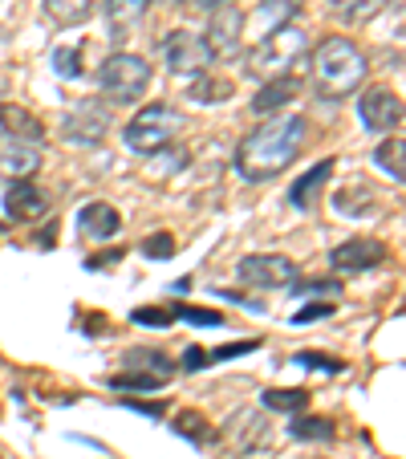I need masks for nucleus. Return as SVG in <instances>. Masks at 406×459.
Returning <instances> with one entry per match:
<instances>
[{
  "mask_svg": "<svg viewBox=\"0 0 406 459\" xmlns=\"http://www.w3.org/2000/svg\"><path fill=\"white\" fill-rule=\"evenodd\" d=\"M309 143V122L301 114L289 118H272L264 126H256L252 134H244V143L236 147V171L244 183H268L277 179L285 167L297 163V155Z\"/></svg>",
  "mask_w": 406,
  "mask_h": 459,
  "instance_id": "f257e3e1",
  "label": "nucleus"
},
{
  "mask_svg": "<svg viewBox=\"0 0 406 459\" xmlns=\"http://www.w3.org/2000/svg\"><path fill=\"white\" fill-rule=\"evenodd\" d=\"M366 74H370L366 53L346 37H325L313 49V90L321 102H346L350 94H358Z\"/></svg>",
  "mask_w": 406,
  "mask_h": 459,
  "instance_id": "f03ea898",
  "label": "nucleus"
},
{
  "mask_svg": "<svg viewBox=\"0 0 406 459\" xmlns=\"http://www.w3.org/2000/svg\"><path fill=\"white\" fill-rule=\"evenodd\" d=\"M305 57H309V33L297 25H281V29H268L256 49L248 53V74L264 82L293 78V70Z\"/></svg>",
  "mask_w": 406,
  "mask_h": 459,
  "instance_id": "7ed1b4c3",
  "label": "nucleus"
},
{
  "mask_svg": "<svg viewBox=\"0 0 406 459\" xmlns=\"http://www.w3.org/2000/svg\"><path fill=\"white\" fill-rule=\"evenodd\" d=\"M179 130H183V114L175 110L171 102H147L134 118L126 122L122 143H126V151L151 159V155H159V151L171 147Z\"/></svg>",
  "mask_w": 406,
  "mask_h": 459,
  "instance_id": "20e7f679",
  "label": "nucleus"
},
{
  "mask_svg": "<svg viewBox=\"0 0 406 459\" xmlns=\"http://www.w3.org/2000/svg\"><path fill=\"white\" fill-rule=\"evenodd\" d=\"M98 90H102L106 106H130L139 102L143 94L151 90V65L147 57H139V53H110V57L98 65Z\"/></svg>",
  "mask_w": 406,
  "mask_h": 459,
  "instance_id": "39448f33",
  "label": "nucleus"
},
{
  "mask_svg": "<svg viewBox=\"0 0 406 459\" xmlns=\"http://www.w3.org/2000/svg\"><path fill=\"white\" fill-rule=\"evenodd\" d=\"M159 53H163V65L179 78H199V74H208L212 65V53L203 45L199 33H187V29H175L159 41Z\"/></svg>",
  "mask_w": 406,
  "mask_h": 459,
  "instance_id": "423d86ee",
  "label": "nucleus"
},
{
  "mask_svg": "<svg viewBox=\"0 0 406 459\" xmlns=\"http://www.w3.org/2000/svg\"><path fill=\"white\" fill-rule=\"evenodd\" d=\"M110 130V106L98 102V98H78L70 106V114L61 118V134L65 143H78V147H94V143L106 139Z\"/></svg>",
  "mask_w": 406,
  "mask_h": 459,
  "instance_id": "0eeeda50",
  "label": "nucleus"
},
{
  "mask_svg": "<svg viewBox=\"0 0 406 459\" xmlns=\"http://www.w3.org/2000/svg\"><path fill=\"white\" fill-rule=\"evenodd\" d=\"M244 285L252 289H285V285H297V264L281 252H252L236 264Z\"/></svg>",
  "mask_w": 406,
  "mask_h": 459,
  "instance_id": "6e6552de",
  "label": "nucleus"
},
{
  "mask_svg": "<svg viewBox=\"0 0 406 459\" xmlns=\"http://www.w3.org/2000/svg\"><path fill=\"white\" fill-rule=\"evenodd\" d=\"M386 244L374 240V236H354V240L337 244L333 252H329V269L341 273V277H350V273H370L378 269V264H386Z\"/></svg>",
  "mask_w": 406,
  "mask_h": 459,
  "instance_id": "1a4fd4ad",
  "label": "nucleus"
},
{
  "mask_svg": "<svg viewBox=\"0 0 406 459\" xmlns=\"http://www.w3.org/2000/svg\"><path fill=\"white\" fill-rule=\"evenodd\" d=\"M203 45H208L212 61L236 57V53L244 49V13L236 9V4H228V9H216V13H212L208 33H203Z\"/></svg>",
  "mask_w": 406,
  "mask_h": 459,
  "instance_id": "9d476101",
  "label": "nucleus"
},
{
  "mask_svg": "<svg viewBox=\"0 0 406 459\" xmlns=\"http://www.w3.org/2000/svg\"><path fill=\"white\" fill-rule=\"evenodd\" d=\"M358 118H362L370 130L390 134V130H398V122H402V98H398L390 86L366 90V94L358 98Z\"/></svg>",
  "mask_w": 406,
  "mask_h": 459,
  "instance_id": "9b49d317",
  "label": "nucleus"
},
{
  "mask_svg": "<svg viewBox=\"0 0 406 459\" xmlns=\"http://www.w3.org/2000/svg\"><path fill=\"white\" fill-rule=\"evenodd\" d=\"M45 212H49V195H45L33 179L13 183V187L4 191V216L17 220V224H33V220H41Z\"/></svg>",
  "mask_w": 406,
  "mask_h": 459,
  "instance_id": "f8f14e48",
  "label": "nucleus"
},
{
  "mask_svg": "<svg viewBox=\"0 0 406 459\" xmlns=\"http://www.w3.org/2000/svg\"><path fill=\"white\" fill-rule=\"evenodd\" d=\"M41 167V147H29V143L17 139H0V179H13V183H25L37 175Z\"/></svg>",
  "mask_w": 406,
  "mask_h": 459,
  "instance_id": "ddd939ff",
  "label": "nucleus"
},
{
  "mask_svg": "<svg viewBox=\"0 0 406 459\" xmlns=\"http://www.w3.org/2000/svg\"><path fill=\"white\" fill-rule=\"evenodd\" d=\"M122 366H126V374H143V378H151L155 386H163V382L171 378L175 370H179V366H175L171 358H167L163 350H155V346H134V350H126Z\"/></svg>",
  "mask_w": 406,
  "mask_h": 459,
  "instance_id": "4468645a",
  "label": "nucleus"
},
{
  "mask_svg": "<svg viewBox=\"0 0 406 459\" xmlns=\"http://www.w3.org/2000/svg\"><path fill=\"white\" fill-rule=\"evenodd\" d=\"M78 232L86 236V240H114V236L122 232V216L118 208H110V204H86V208L78 212Z\"/></svg>",
  "mask_w": 406,
  "mask_h": 459,
  "instance_id": "2eb2a0df",
  "label": "nucleus"
},
{
  "mask_svg": "<svg viewBox=\"0 0 406 459\" xmlns=\"http://www.w3.org/2000/svg\"><path fill=\"white\" fill-rule=\"evenodd\" d=\"M333 159H321L317 167H309L305 175H297L293 179V187H289V204H293L297 212H309L313 204L321 200V191H325V183H329V175H333Z\"/></svg>",
  "mask_w": 406,
  "mask_h": 459,
  "instance_id": "dca6fc26",
  "label": "nucleus"
},
{
  "mask_svg": "<svg viewBox=\"0 0 406 459\" xmlns=\"http://www.w3.org/2000/svg\"><path fill=\"white\" fill-rule=\"evenodd\" d=\"M228 447L240 451V455H248V451H256L260 443H264L268 435V423L256 415V411H236L232 423H228Z\"/></svg>",
  "mask_w": 406,
  "mask_h": 459,
  "instance_id": "f3484780",
  "label": "nucleus"
},
{
  "mask_svg": "<svg viewBox=\"0 0 406 459\" xmlns=\"http://www.w3.org/2000/svg\"><path fill=\"white\" fill-rule=\"evenodd\" d=\"M0 130H4L9 139H17V143H29V147H41L45 143L41 118H33L25 106H13V102L0 106Z\"/></svg>",
  "mask_w": 406,
  "mask_h": 459,
  "instance_id": "a211bd4d",
  "label": "nucleus"
},
{
  "mask_svg": "<svg viewBox=\"0 0 406 459\" xmlns=\"http://www.w3.org/2000/svg\"><path fill=\"white\" fill-rule=\"evenodd\" d=\"M147 9H151V0H106L102 17H106V25H110L114 41H122L134 25H143V21H147Z\"/></svg>",
  "mask_w": 406,
  "mask_h": 459,
  "instance_id": "6ab92c4d",
  "label": "nucleus"
},
{
  "mask_svg": "<svg viewBox=\"0 0 406 459\" xmlns=\"http://www.w3.org/2000/svg\"><path fill=\"white\" fill-rule=\"evenodd\" d=\"M297 94H301V82H297V78H272V82H264V86L256 90L252 110H256V114H277V110H285Z\"/></svg>",
  "mask_w": 406,
  "mask_h": 459,
  "instance_id": "aec40b11",
  "label": "nucleus"
},
{
  "mask_svg": "<svg viewBox=\"0 0 406 459\" xmlns=\"http://www.w3.org/2000/svg\"><path fill=\"white\" fill-rule=\"evenodd\" d=\"M374 163H378L394 183H402L406 179V139H402V134L382 139L378 147H374Z\"/></svg>",
  "mask_w": 406,
  "mask_h": 459,
  "instance_id": "412c9836",
  "label": "nucleus"
},
{
  "mask_svg": "<svg viewBox=\"0 0 406 459\" xmlns=\"http://www.w3.org/2000/svg\"><path fill=\"white\" fill-rule=\"evenodd\" d=\"M94 4L98 0H45V13H49L57 25L73 29V25H86L94 17Z\"/></svg>",
  "mask_w": 406,
  "mask_h": 459,
  "instance_id": "4be33fe9",
  "label": "nucleus"
},
{
  "mask_svg": "<svg viewBox=\"0 0 406 459\" xmlns=\"http://www.w3.org/2000/svg\"><path fill=\"white\" fill-rule=\"evenodd\" d=\"M297 13H301V0H260V9H256V25H264V29L293 25Z\"/></svg>",
  "mask_w": 406,
  "mask_h": 459,
  "instance_id": "5701e85b",
  "label": "nucleus"
},
{
  "mask_svg": "<svg viewBox=\"0 0 406 459\" xmlns=\"http://www.w3.org/2000/svg\"><path fill=\"white\" fill-rule=\"evenodd\" d=\"M382 4H386V0H329L333 17H337V21H346V25H362V21L378 17Z\"/></svg>",
  "mask_w": 406,
  "mask_h": 459,
  "instance_id": "b1692460",
  "label": "nucleus"
},
{
  "mask_svg": "<svg viewBox=\"0 0 406 459\" xmlns=\"http://www.w3.org/2000/svg\"><path fill=\"white\" fill-rule=\"evenodd\" d=\"M260 403H264L268 411H281V415H297V411L309 407V390H264L260 394Z\"/></svg>",
  "mask_w": 406,
  "mask_h": 459,
  "instance_id": "393cba45",
  "label": "nucleus"
},
{
  "mask_svg": "<svg viewBox=\"0 0 406 459\" xmlns=\"http://www.w3.org/2000/svg\"><path fill=\"white\" fill-rule=\"evenodd\" d=\"M191 98H195V102H203V106H216V102H224V98H232V82L199 74L195 86H191Z\"/></svg>",
  "mask_w": 406,
  "mask_h": 459,
  "instance_id": "a878e982",
  "label": "nucleus"
},
{
  "mask_svg": "<svg viewBox=\"0 0 406 459\" xmlns=\"http://www.w3.org/2000/svg\"><path fill=\"white\" fill-rule=\"evenodd\" d=\"M289 435L301 443H325L329 435H333V427L325 423V419H309V415H293V423H289Z\"/></svg>",
  "mask_w": 406,
  "mask_h": 459,
  "instance_id": "bb28decb",
  "label": "nucleus"
},
{
  "mask_svg": "<svg viewBox=\"0 0 406 459\" xmlns=\"http://www.w3.org/2000/svg\"><path fill=\"white\" fill-rule=\"evenodd\" d=\"M53 70H57L61 78H82V74H86V65H82V45H57V49H53Z\"/></svg>",
  "mask_w": 406,
  "mask_h": 459,
  "instance_id": "cd10ccee",
  "label": "nucleus"
},
{
  "mask_svg": "<svg viewBox=\"0 0 406 459\" xmlns=\"http://www.w3.org/2000/svg\"><path fill=\"white\" fill-rule=\"evenodd\" d=\"M130 321H134V325H155V330H171L175 309H163V305H143V309L130 313Z\"/></svg>",
  "mask_w": 406,
  "mask_h": 459,
  "instance_id": "c85d7f7f",
  "label": "nucleus"
},
{
  "mask_svg": "<svg viewBox=\"0 0 406 459\" xmlns=\"http://www.w3.org/2000/svg\"><path fill=\"white\" fill-rule=\"evenodd\" d=\"M175 317L191 321V325H224L220 309H199V305H175Z\"/></svg>",
  "mask_w": 406,
  "mask_h": 459,
  "instance_id": "c756f323",
  "label": "nucleus"
},
{
  "mask_svg": "<svg viewBox=\"0 0 406 459\" xmlns=\"http://www.w3.org/2000/svg\"><path fill=\"white\" fill-rule=\"evenodd\" d=\"M297 366H305V370H321V374H337L341 370V362L329 354H317V350H301V354H293Z\"/></svg>",
  "mask_w": 406,
  "mask_h": 459,
  "instance_id": "7c9ffc66",
  "label": "nucleus"
},
{
  "mask_svg": "<svg viewBox=\"0 0 406 459\" xmlns=\"http://www.w3.org/2000/svg\"><path fill=\"white\" fill-rule=\"evenodd\" d=\"M175 431H179V435H187V439H208V423H203V419H199V415H191V411H183V415L179 419H175Z\"/></svg>",
  "mask_w": 406,
  "mask_h": 459,
  "instance_id": "2f4dec72",
  "label": "nucleus"
},
{
  "mask_svg": "<svg viewBox=\"0 0 406 459\" xmlns=\"http://www.w3.org/2000/svg\"><path fill=\"white\" fill-rule=\"evenodd\" d=\"M175 252V240L167 232H159V236H151V240H143V256H151V260H167Z\"/></svg>",
  "mask_w": 406,
  "mask_h": 459,
  "instance_id": "473e14b6",
  "label": "nucleus"
},
{
  "mask_svg": "<svg viewBox=\"0 0 406 459\" xmlns=\"http://www.w3.org/2000/svg\"><path fill=\"white\" fill-rule=\"evenodd\" d=\"M337 297L341 293V285L337 281H309V285H293V297Z\"/></svg>",
  "mask_w": 406,
  "mask_h": 459,
  "instance_id": "72a5a7b5",
  "label": "nucleus"
},
{
  "mask_svg": "<svg viewBox=\"0 0 406 459\" xmlns=\"http://www.w3.org/2000/svg\"><path fill=\"white\" fill-rule=\"evenodd\" d=\"M260 342H236V346H220V350H208V366L212 362H228V358H240V354H252Z\"/></svg>",
  "mask_w": 406,
  "mask_h": 459,
  "instance_id": "f704fd0d",
  "label": "nucleus"
},
{
  "mask_svg": "<svg viewBox=\"0 0 406 459\" xmlns=\"http://www.w3.org/2000/svg\"><path fill=\"white\" fill-rule=\"evenodd\" d=\"M183 370H191V374H195V370H208V350H203V346H191V350H183Z\"/></svg>",
  "mask_w": 406,
  "mask_h": 459,
  "instance_id": "c9c22d12",
  "label": "nucleus"
},
{
  "mask_svg": "<svg viewBox=\"0 0 406 459\" xmlns=\"http://www.w3.org/2000/svg\"><path fill=\"white\" fill-rule=\"evenodd\" d=\"M329 313H333V305L329 301H313V305H305L301 313H297V325H305V321H317V317H329Z\"/></svg>",
  "mask_w": 406,
  "mask_h": 459,
  "instance_id": "e433bc0d",
  "label": "nucleus"
},
{
  "mask_svg": "<svg viewBox=\"0 0 406 459\" xmlns=\"http://www.w3.org/2000/svg\"><path fill=\"white\" fill-rule=\"evenodd\" d=\"M228 4H236V0H187V9L195 13H216V9H228Z\"/></svg>",
  "mask_w": 406,
  "mask_h": 459,
  "instance_id": "4c0bfd02",
  "label": "nucleus"
}]
</instances>
